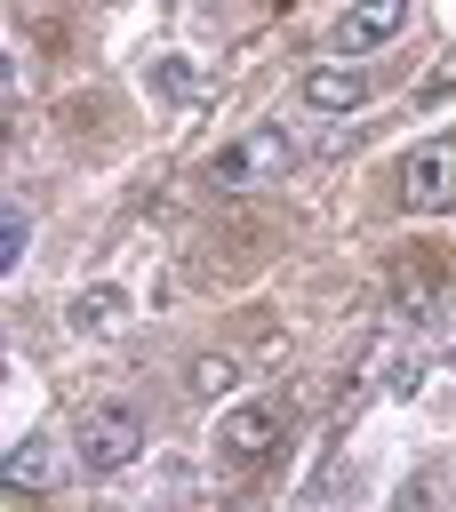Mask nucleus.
Masks as SVG:
<instances>
[{"mask_svg": "<svg viewBox=\"0 0 456 512\" xmlns=\"http://www.w3.org/2000/svg\"><path fill=\"white\" fill-rule=\"evenodd\" d=\"M24 256V208L8 200V224H0V264H16Z\"/></svg>", "mask_w": 456, "mask_h": 512, "instance_id": "f8f14e48", "label": "nucleus"}, {"mask_svg": "<svg viewBox=\"0 0 456 512\" xmlns=\"http://www.w3.org/2000/svg\"><path fill=\"white\" fill-rule=\"evenodd\" d=\"M408 24V0H352L336 16V56H360V48H384L392 32Z\"/></svg>", "mask_w": 456, "mask_h": 512, "instance_id": "39448f33", "label": "nucleus"}, {"mask_svg": "<svg viewBox=\"0 0 456 512\" xmlns=\"http://www.w3.org/2000/svg\"><path fill=\"white\" fill-rule=\"evenodd\" d=\"M64 320H72L80 336H120V328H128V296H120L112 280H96V288H80V296L64 304Z\"/></svg>", "mask_w": 456, "mask_h": 512, "instance_id": "0eeeda50", "label": "nucleus"}, {"mask_svg": "<svg viewBox=\"0 0 456 512\" xmlns=\"http://www.w3.org/2000/svg\"><path fill=\"white\" fill-rule=\"evenodd\" d=\"M296 168V136L288 128H240L216 160H208V184L216 192H256V184H280Z\"/></svg>", "mask_w": 456, "mask_h": 512, "instance_id": "f257e3e1", "label": "nucleus"}, {"mask_svg": "<svg viewBox=\"0 0 456 512\" xmlns=\"http://www.w3.org/2000/svg\"><path fill=\"white\" fill-rule=\"evenodd\" d=\"M208 448H216L224 464H264V456L280 448V400H240V408H224L216 432H208Z\"/></svg>", "mask_w": 456, "mask_h": 512, "instance_id": "7ed1b4c3", "label": "nucleus"}, {"mask_svg": "<svg viewBox=\"0 0 456 512\" xmlns=\"http://www.w3.org/2000/svg\"><path fill=\"white\" fill-rule=\"evenodd\" d=\"M48 472H56V456H48V440H40V432H24V440L8 448V488H16V496H24V488L40 496V488H48Z\"/></svg>", "mask_w": 456, "mask_h": 512, "instance_id": "9d476101", "label": "nucleus"}, {"mask_svg": "<svg viewBox=\"0 0 456 512\" xmlns=\"http://www.w3.org/2000/svg\"><path fill=\"white\" fill-rule=\"evenodd\" d=\"M432 304H440V264L424 248V264H400L392 280V320H432Z\"/></svg>", "mask_w": 456, "mask_h": 512, "instance_id": "6e6552de", "label": "nucleus"}, {"mask_svg": "<svg viewBox=\"0 0 456 512\" xmlns=\"http://www.w3.org/2000/svg\"><path fill=\"white\" fill-rule=\"evenodd\" d=\"M400 200H408L416 216L456 208V136H424V144L400 160Z\"/></svg>", "mask_w": 456, "mask_h": 512, "instance_id": "20e7f679", "label": "nucleus"}, {"mask_svg": "<svg viewBox=\"0 0 456 512\" xmlns=\"http://www.w3.org/2000/svg\"><path fill=\"white\" fill-rule=\"evenodd\" d=\"M184 392H192V400H232V392H240V360H232V352H200V360L184 368Z\"/></svg>", "mask_w": 456, "mask_h": 512, "instance_id": "1a4fd4ad", "label": "nucleus"}, {"mask_svg": "<svg viewBox=\"0 0 456 512\" xmlns=\"http://www.w3.org/2000/svg\"><path fill=\"white\" fill-rule=\"evenodd\" d=\"M448 88H456V48H448V56H440V64H432V80H424V88H416V96H424V104H440V96H448Z\"/></svg>", "mask_w": 456, "mask_h": 512, "instance_id": "ddd939ff", "label": "nucleus"}, {"mask_svg": "<svg viewBox=\"0 0 456 512\" xmlns=\"http://www.w3.org/2000/svg\"><path fill=\"white\" fill-rule=\"evenodd\" d=\"M184 64H192V56H160V64H152V96H168V104L192 96V72H184Z\"/></svg>", "mask_w": 456, "mask_h": 512, "instance_id": "9b49d317", "label": "nucleus"}, {"mask_svg": "<svg viewBox=\"0 0 456 512\" xmlns=\"http://www.w3.org/2000/svg\"><path fill=\"white\" fill-rule=\"evenodd\" d=\"M304 104L312 112H360L368 104V72L360 64H312L304 72Z\"/></svg>", "mask_w": 456, "mask_h": 512, "instance_id": "423d86ee", "label": "nucleus"}, {"mask_svg": "<svg viewBox=\"0 0 456 512\" xmlns=\"http://www.w3.org/2000/svg\"><path fill=\"white\" fill-rule=\"evenodd\" d=\"M72 448H80V464H88V472H128V464L144 456V416H136V408H120V400H112V408H88Z\"/></svg>", "mask_w": 456, "mask_h": 512, "instance_id": "f03ea898", "label": "nucleus"}]
</instances>
